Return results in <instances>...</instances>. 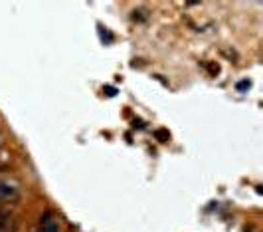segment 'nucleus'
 <instances>
[{
    "label": "nucleus",
    "instance_id": "obj_5",
    "mask_svg": "<svg viewBox=\"0 0 263 232\" xmlns=\"http://www.w3.org/2000/svg\"><path fill=\"white\" fill-rule=\"evenodd\" d=\"M246 232H253V230H251V228H249V230H246Z\"/></svg>",
    "mask_w": 263,
    "mask_h": 232
},
{
    "label": "nucleus",
    "instance_id": "obj_4",
    "mask_svg": "<svg viewBox=\"0 0 263 232\" xmlns=\"http://www.w3.org/2000/svg\"><path fill=\"white\" fill-rule=\"evenodd\" d=\"M208 70H210V74H218V72H220V68L214 66V64H208Z\"/></svg>",
    "mask_w": 263,
    "mask_h": 232
},
{
    "label": "nucleus",
    "instance_id": "obj_1",
    "mask_svg": "<svg viewBox=\"0 0 263 232\" xmlns=\"http://www.w3.org/2000/svg\"><path fill=\"white\" fill-rule=\"evenodd\" d=\"M18 199H20L18 186L10 183H0V202H14Z\"/></svg>",
    "mask_w": 263,
    "mask_h": 232
},
{
    "label": "nucleus",
    "instance_id": "obj_2",
    "mask_svg": "<svg viewBox=\"0 0 263 232\" xmlns=\"http://www.w3.org/2000/svg\"><path fill=\"white\" fill-rule=\"evenodd\" d=\"M155 137H157L161 143H168V141H170V133H168L166 129H157V131H155Z\"/></svg>",
    "mask_w": 263,
    "mask_h": 232
},
{
    "label": "nucleus",
    "instance_id": "obj_6",
    "mask_svg": "<svg viewBox=\"0 0 263 232\" xmlns=\"http://www.w3.org/2000/svg\"><path fill=\"white\" fill-rule=\"evenodd\" d=\"M0 147H2V143H0Z\"/></svg>",
    "mask_w": 263,
    "mask_h": 232
},
{
    "label": "nucleus",
    "instance_id": "obj_3",
    "mask_svg": "<svg viewBox=\"0 0 263 232\" xmlns=\"http://www.w3.org/2000/svg\"><path fill=\"white\" fill-rule=\"evenodd\" d=\"M42 232H58V224L52 222V224H48V226H42Z\"/></svg>",
    "mask_w": 263,
    "mask_h": 232
}]
</instances>
